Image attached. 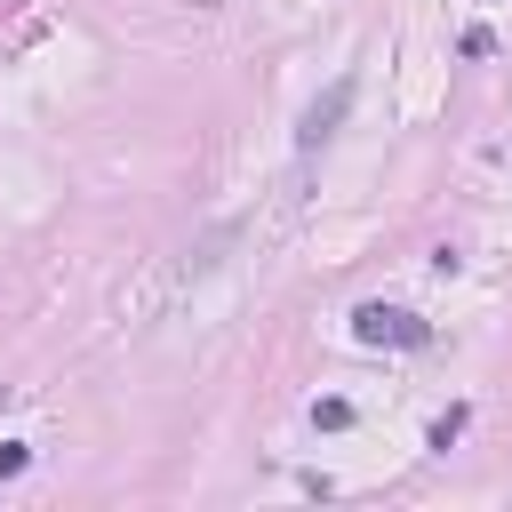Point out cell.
<instances>
[{
  "instance_id": "cell-1",
  "label": "cell",
  "mask_w": 512,
  "mask_h": 512,
  "mask_svg": "<svg viewBox=\"0 0 512 512\" xmlns=\"http://www.w3.org/2000/svg\"><path fill=\"white\" fill-rule=\"evenodd\" d=\"M352 336L376 344V352H384V344H392V352H416V344H432V320H416L408 304H360V312H352Z\"/></svg>"
},
{
  "instance_id": "cell-2",
  "label": "cell",
  "mask_w": 512,
  "mask_h": 512,
  "mask_svg": "<svg viewBox=\"0 0 512 512\" xmlns=\"http://www.w3.org/2000/svg\"><path fill=\"white\" fill-rule=\"evenodd\" d=\"M344 112H352V80H336V88H328V96L304 112V152H320V144L336 136V120H344Z\"/></svg>"
},
{
  "instance_id": "cell-3",
  "label": "cell",
  "mask_w": 512,
  "mask_h": 512,
  "mask_svg": "<svg viewBox=\"0 0 512 512\" xmlns=\"http://www.w3.org/2000/svg\"><path fill=\"white\" fill-rule=\"evenodd\" d=\"M312 424H320V432H344V424H352V400H336V392L312 400Z\"/></svg>"
},
{
  "instance_id": "cell-4",
  "label": "cell",
  "mask_w": 512,
  "mask_h": 512,
  "mask_svg": "<svg viewBox=\"0 0 512 512\" xmlns=\"http://www.w3.org/2000/svg\"><path fill=\"white\" fill-rule=\"evenodd\" d=\"M24 464H32V448H24V440H0V480H16Z\"/></svg>"
}]
</instances>
